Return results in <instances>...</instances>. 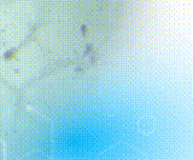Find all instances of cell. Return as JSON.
<instances>
[{"mask_svg": "<svg viewBox=\"0 0 193 160\" xmlns=\"http://www.w3.org/2000/svg\"><path fill=\"white\" fill-rule=\"evenodd\" d=\"M4 155H5L4 144H3V142H2V141H0V159H2V158H4Z\"/></svg>", "mask_w": 193, "mask_h": 160, "instance_id": "6da1fadb", "label": "cell"}]
</instances>
